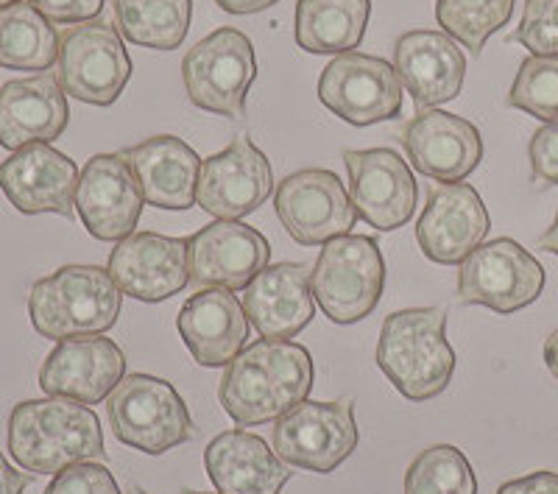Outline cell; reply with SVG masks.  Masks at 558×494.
Returning <instances> with one entry per match:
<instances>
[{
  "label": "cell",
  "mask_w": 558,
  "mask_h": 494,
  "mask_svg": "<svg viewBox=\"0 0 558 494\" xmlns=\"http://www.w3.org/2000/svg\"><path fill=\"white\" fill-rule=\"evenodd\" d=\"M508 107L536 121H558V57H527L508 89Z\"/></svg>",
  "instance_id": "d6a6232c"
},
{
  "label": "cell",
  "mask_w": 558,
  "mask_h": 494,
  "mask_svg": "<svg viewBox=\"0 0 558 494\" xmlns=\"http://www.w3.org/2000/svg\"><path fill=\"white\" fill-rule=\"evenodd\" d=\"M492 221L481 193L466 182L438 184L416 221V243L430 263H463L486 241Z\"/></svg>",
  "instance_id": "e0dca14e"
},
{
  "label": "cell",
  "mask_w": 558,
  "mask_h": 494,
  "mask_svg": "<svg viewBox=\"0 0 558 494\" xmlns=\"http://www.w3.org/2000/svg\"><path fill=\"white\" fill-rule=\"evenodd\" d=\"M68 123V96L51 73L14 79L0 87V146L9 152L32 143H53Z\"/></svg>",
  "instance_id": "d4e9b609"
},
{
  "label": "cell",
  "mask_w": 558,
  "mask_h": 494,
  "mask_svg": "<svg viewBox=\"0 0 558 494\" xmlns=\"http://www.w3.org/2000/svg\"><path fill=\"white\" fill-rule=\"evenodd\" d=\"M28 486V478L7 461V456L0 453V494H23Z\"/></svg>",
  "instance_id": "f35d334b"
},
{
  "label": "cell",
  "mask_w": 558,
  "mask_h": 494,
  "mask_svg": "<svg viewBox=\"0 0 558 494\" xmlns=\"http://www.w3.org/2000/svg\"><path fill=\"white\" fill-rule=\"evenodd\" d=\"M393 70L418 112L461 96L466 57L445 32H408L393 45Z\"/></svg>",
  "instance_id": "7402d4cb"
},
{
  "label": "cell",
  "mask_w": 558,
  "mask_h": 494,
  "mask_svg": "<svg viewBox=\"0 0 558 494\" xmlns=\"http://www.w3.org/2000/svg\"><path fill=\"white\" fill-rule=\"evenodd\" d=\"M0 191L23 216L57 213L73 218L78 168L51 143H32L0 165Z\"/></svg>",
  "instance_id": "ffe728a7"
},
{
  "label": "cell",
  "mask_w": 558,
  "mask_h": 494,
  "mask_svg": "<svg viewBox=\"0 0 558 494\" xmlns=\"http://www.w3.org/2000/svg\"><path fill=\"white\" fill-rule=\"evenodd\" d=\"M243 311L260 338H296L316 316L311 272L305 263H277L263 268L243 291Z\"/></svg>",
  "instance_id": "603a6c76"
},
{
  "label": "cell",
  "mask_w": 558,
  "mask_h": 494,
  "mask_svg": "<svg viewBox=\"0 0 558 494\" xmlns=\"http://www.w3.org/2000/svg\"><path fill=\"white\" fill-rule=\"evenodd\" d=\"M517 0H436V23L461 48L481 57L488 37L508 26Z\"/></svg>",
  "instance_id": "4dcf8cb0"
},
{
  "label": "cell",
  "mask_w": 558,
  "mask_h": 494,
  "mask_svg": "<svg viewBox=\"0 0 558 494\" xmlns=\"http://www.w3.org/2000/svg\"><path fill=\"white\" fill-rule=\"evenodd\" d=\"M118 32L151 51H177L191 32L193 0H112Z\"/></svg>",
  "instance_id": "f546056e"
},
{
  "label": "cell",
  "mask_w": 558,
  "mask_h": 494,
  "mask_svg": "<svg viewBox=\"0 0 558 494\" xmlns=\"http://www.w3.org/2000/svg\"><path fill=\"white\" fill-rule=\"evenodd\" d=\"M402 148L418 173L436 182H463L483 159L475 123L445 109H425L402 129Z\"/></svg>",
  "instance_id": "44dd1931"
},
{
  "label": "cell",
  "mask_w": 558,
  "mask_h": 494,
  "mask_svg": "<svg viewBox=\"0 0 558 494\" xmlns=\"http://www.w3.org/2000/svg\"><path fill=\"white\" fill-rule=\"evenodd\" d=\"M129 494H148V492H143V489H132V492Z\"/></svg>",
  "instance_id": "f6af8a7d"
},
{
  "label": "cell",
  "mask_w": 558,
  "mask_h": 494,
  "mask_svg": "<svg viewBox=\"0 0 558 494\" xmlns=\"http://www.w3.org/2000/svg\"><path fill=\"white\" fill-rule=\"evenodd\" d=\"M28 3L51 23H62V26H82L96 20L104 9V0H28Z\"/></svg>",
  "instance_id": "8d00e7d4"
},
{
  "label": "cell",
  "mask_w": 558,
  "mask_h": 494,
  "mask_svg": "<svg viewBox=\"0 0 558 494\" xmlns=\"http://www.w3.org/2000/svg\"><path fill=\"white\" fill-rule=\"evenodd\" d=\"M107 417L114 438L146 456H166L196 436L182 394L154 374H126L107 397Z\"/></svg>",
  "instance_id": "5b68a950"
},
{
  "label": "cell",
  "mask_w": 558,
  "mask_h": 494,
  "mask_svg": "<svg viewBox=\"0 0 558 494\" xmlns=\"http://www.w3.org/2000/svg\"><path fill=\"white\" fill-rule=\"evenodd\" d=\"M274 191V168L246 134L223 152L202 159L196 204L216 221H241L260 209Z\"/></svg>",
  "instance_id": "4fadbf2b"
},
{
  "label": "cell",
  "mask_w": 558,
  "mask_h": 494,
  "mask_svg": "<svg viewBox=\"0 0 558 494\" xmlns=\"http://www.w3.org/2000/svg\"><path fill=\"white\" fill-rule=\"evenodd\" d=\"M132 165L146 204L157 209H191L196 204L202 157L184 140L157 134L121 152Z\"/></svg>",
  "instance_id": "4316f807"
},
{
  "label": "cell",
  "mask_w": 558,
  "mask_h": 494,
  "mask_svg": "<svg viewBox=\"0 0 558 494\" xmlns=\"http://www.w3.org/2000/svg\"><path fill=\"white\" fill-rule=\"evenodd\" d=\"M45 494H123L114 475L101 461H82L62 469L48 483Z\"/></svg>",
  "instance_id": "e575fe53"
},
{
  "label": "cell",
  "mask_w": 558,
  "mask_h": 494,
  "mask_svg": "<svg viewBox=\"0 0 558 494\" xmlns=\"http://www.w3.org/2000/svg\"><path fill=\"white\" fill-rule=\"evenodd\" d=\"M218 9L229 14H257V12H266L271 9L277 0H216Z\"/></svg>",
  "instance_id": "ab89813d"
},
{
  "label": "cell",
  "mask_w": 558,
  "mask_h": 494,
  "mask_svg": "<svg viewBox=\"0 0 558 494\" xmlns=\"http://www.w3.org/2000/svg\"><path fill=\"white\" fill-rule=\"evenodd\" d=\"M9 456L34 475H57L82 461H104V431L96 411L62 397L14 406L7 431Z\"/></svg>",
  "instance_id": "7a4b0ae2"
},
{
  "label": "cell",
  "mask_w": 558,
  "mask_h": 494,
  "mask_svg": "<svg viewBox=\"0 0 558 494\" xmlns=\"http://www.w3.org/2000/svg\"><path fill=\"white\" fill-rule=\"evenodd\" d=\"M377 366L411 402H427L447 391L458 358L447 341L445 308H408L383 322Z\"/></svg>",
  "instance_id": "3957f363"
},
{
  "label": "cell",
  "mask_w": 558,
  "mask_h": 494,
  "mask_svg": "<svg viewBox=\"0 0 558 494\" xmlns=\"http://www.w3.org/2000/svg\"><path fill=\"white\" fill-rule=\"evenodd\" d=\"M179 336L198 366H229L246 349L248 318L243 302L227 288H198L182 304Z\"/></svg>",
  "instance_id": "cb8c5ba5"
},
{
  "label": "cell",
  "mask_w": 558,
  "mask_h": 494,
  "mask_svg": "<svg viewBox=\"0 0 558 494\" xmlns=\"http://www.w3.org/2000/svg\"><path fill=\"white\" fill-rule=\"evenodd\" d=\"M497 494H558V472L539 469V472H531L525 478L502 483Z\"/></svg>",
  "instance_id": "74e56055"
},
{
  "label": "cell",
  "mask_w": 558,
  "mask_h": 494,
  "mask_svg": "<svg viewBox=\"0 0 558 494\" xmlns=\"http://www.w3.org/2000/svg\"><path fill=\"white\" fill-rule=\"evenodd\" d=\"M545 366L550 369V374L558 381V327L553 329L550 338L545 341Z\"/></svg>",
  "instance_id": "60d3db41"
},
{
  "label": "cell",
  "mask_w": 558,
  "mask_h": 494,
  "mask_svg": "<svg viewBox=\"0 0 558 494\" xmlns=\"http://www.w3.org/2000/svg\"><path fill=\"white\" fill-rule=\"evenodd\" d=\"M514 43L531 57H558V0H525Z\"/></svg>",
  "instance_id": "836d02e7"
},
{
  "label": "cell",
  "mask_w": 558,
  "mask_h": 494,
  "mask_svg": "<svg viewBox=\"0 0 558 494\" xmlns=\"http://www.w3.org/2000/svg\"><path fill=\"white\" fill-rule=\"evenodd\" d=\"M343 165L357 218L377 232H393L411 221L416 213L418 184L400 154L391 148L343 152Z\"/></svg>",
  "instance_id": "5bb4252c"
},
{
  "label": "cell",
  "mask_w": 558,
  "mask_h": 494,
  "mask_svg": "<svg viewBox=\"0 0 558 494\" xmlns=\"http://www.w3.org/2000/svg\"><path fill=\"white\" fill-rule=\"evenodd\" d=\"M146 198L123 154L87 159L76 191V213L96 241L118 243L137 229Z\"/></svg>",
  "instance_id": "9a60e30c"
},
{
  "label": "cell",
  "mask_w": 558,
  "mask_h": 494,
  "mask_svg": "<svg viewBox=\"0 0 558 494\" xmlns=\"http://www.w3.org/2000/svg\"><path fill=\"white\" fill-rule=\"evenodd\" d=\"M547 282L542 266L525 246L511 238L481 243L458 268V302L483 304L508 316L542 297Z\"/></svg>",
  "instance_id": "9c48e42d"
},
{
  "label": "cell",
  "mask_w": 558,
  "mask_h": 494,
  "mask_svg": "<svg viewBox=\"0 0 558 494\" xmlns=\"http://www.w3.org/2000/svg\"><path fill=\"white\" fill-rule=\"evenodd\" d=\"M257 79L254 45L238 28H216L182 59L184 93L198 109L243 118L246 96Z\"/></svg>",
  "instance_id": "52a82bcc"
},
{
  "label": "cell",
  "mask_w": 558,
  "mask_h": 494,
  "mask_svg": "<svg viewBox=\"0 0 558 494\" xmlns=\"http://www.w3.org/2000/svg\"><path fill=\"white\" fill-rule=\"evenodd\" d=\"M402 82L380 57L349 51L332 59L318 79V101L352 126L393 121L402 112Z\"/></svg>",
  "instance_id": "8fae6325"
},
{
  "label": "cell",
  "mask_w": 558,
  "mask_h": 494,
  "mask_svg": "<svg viewBox=\"0 0 558 494\" xmlns=\"http://www.w3.org/2000/svg\"><path fill=\"white\" fill-rule=\"evenodd\" d=\"M533 182L558 184V121L536 129L527 146Z\"/></svg>",
  "instance_id": "d590c367"
},
{
  "label": "cell",
  "mask_w": 558,
  "mask_h": 494,
  "mask_svg": "<svg viewBox=\"0 0 558 494\" xmlns=\"http://www.w3.org/2000/svg\"><path fill=\"white\" fill-rule=\"evenodd\" d=\"M59 59V34L39 9L26 0L0 9V68L43 70Z\"/></svg>",
  "instance_id": "f1b7e54d"
},
{
  "label": "cell",
  "mask_w": 558,
  "mask_h": 494,
  "mask_svg": "<svg viewBox=\"0 0 558 494\" xmlns=\"http://www.w3.org/2000/svg\"><path fill=\"white\" fill-rule=\"evenodd\" d=\"M12 3H17V0H0V9H7V7H12Z\"/></svg>",
  "instance_id": "7bdbcfd3"
},
{
  "label": "cell",
  "mask_w": 558,
  "mask_h": 494,
  "mask_svg": "<svg viewBox=\"0 0 558 494\" xmlns=\"http://www.w3.org/2000/svg\"><path fill=\"white\" fill-rule=\"evenodd\" d=\"M182 494H207V492H196V489H184Z\"/></svg>",
  "instance_id": "ee69618b"
},
{
  "label": "cell",
  "mask_w": 558,
  "mask_h": 494,
  "mask_svg": "<svg viewBox=\"0 0 558 494\" xmlns=\"http://www.w3.org/2000/svg\"><path fill=\"white\" fill-rule=\"evenodd\" d=\"M361 433L355 406L343 402H299L274 422V453L291 469L330 475L357 450Z\"/></svg>",
  "instance_id": "30bf717a"
},
{
  "label": "cell",
  "mask_w": 558,
  "mask_h": 494,
  "mask_svg": "<svg viewBox=\"0 0 558 494\" xmlns=\"http://www.w3.org/2000/svg\"><path fill=\"white\" fill-rule=\"evenodd\" d=\"M372 14V0H299L293 39L305 53L341 57L355 51Z\"/></svg>",
  "instance_id": "83f0119b"
},
{
  "label": "cell",
  "mask_w": 558,
  "mask_h": 494,
  "mask_svg": "<svg viewBox=\"0 0 558 494\" xmlns=\"http://www.w3.org/2000/svg\"><path fill=\"white\" fill-rule=\"evenodd\" d=\"M191 282L198 288L246 291L271 261V243L241 221H213L187 238Z\"/></svg>",
  "instance_id": "d6986e66"
},
{
  "label": "cell",
  "mask_w": 558,
  "mask_h": 494,
  "mask_svg": "<svg viewBox=\"0 0 558 494\" xmlns=\"http://www.w3.org/2000/svg\"><path fill=\"white\" fill-rule=\"evenodd\" d=\"M123 308L121 288L101 266H62L34 282L28 316L34 329L51 341L104 336L118 324Z\"/></svg>",
  "instance_id": "277c9868"
},
{
  "label": "cell",
  "mask_w": 558,
  "mask_h": 494,
  "mask_svg": "<svg viewBox=\"0 0 558 494\" xmlns=\"http://www.w3.org/2000/svg\"><path fill=\"white\" fill-rule=\"evenodd\" d=\"M539 246L545 249V252L556 254L558 257V213H556V221H553V227H547V232L539 238Z\"/></svg>",
  "instance_id": "b9f144b4"
},
{
  "label": "cell",
  "mask_w": 558,
  "mask_h": 494,
  "mask_svg": "<svg viewBox=\"0 0 558 494\" xmlns=\"http://www.w3.org/2000/svg\"><path fill=\"white\" fill-rule=\"evenodd\" d=\"M313 299L332 324H355L375 313L386 288V257L366 234L324 243L311 272Z\"/></svg>",
  "instance_id": "8992f818"
},
{
  "label": "cell",
  "mask_w": 558,
  "mask_h": 494,
  "mask_svg": "<svg viewBox=\"0 0 558 494\" xmlns=\"http://www.w3.org/2000/svg\"><path fill=\"white\" fill-rule=\"evenodd\" d=\"M126 377L123 349L104 336H82L59 341L39 369V388L48 397H62L98 406Z\"/></svg>",
  "instance_id": "ac0fdd59"
},
{
  "label": "cell",
  "mask_w": 558,
  "mask_h": 494,
  "mask_svg": "<svg viewBox=\"0 0 558 494\" xmlns=\"http://www.w3.org/2000/svg\"><path fill=\"white\" fill-rule=\"evenodd\" d=\"M313 358L296 341L260 338L223 372L218 399L238 427L277 422L313 391Z\"/></svg>",
  "instance_id": "6da1fadb"
},
{
  "label": "cell",
  "mask_w": 558,
  "mask_h": 494,
  "mask_svg": "<svg viewBox=\"0 0 558 494\" xmlns=\"http://www.w3.org/2000/svg\"><path fill=\"white\" fill-rule=\"evenodd\" d=\"M274 209L299 246H324L352 232L357 224L343 182L324 168H305L282 179L274 193Z\"/></svg>",
  "instance_id": "7c38bea8"
},
{
  "label": "cell",
  "mask_w": 558,
  "mask_h": 494,
  "mask_svg": "<svg viewBox=\"0 0 558 494\" xmlns=\"http://www.w3.org/2000/svg\"><path fill=\"white\" fill-rule=\"evenodd\" d=\"M107 272L123 297L162 302L191 286V257L184 238L159 232H134L114 243Z\"/></svg>",
  "instance_id": "2e32d148"
},
{
  "label": "cell",
  "mask_w": 558,
  "mask_h": 494,
  "mask_svg": "<svg viewBox=\"0 0 558 494\" xmlns=\"http://www.w3.org/2000/svg\"><path fill=\"white\" fill-rule=\"evenodd\" d=\"M204 469L218 494H279L293 475L266 438L241 427L218 433L207 444Z\"/></svg>",
  "instance_id": "484cf974"
},
{
  "label": "cell",
  "mask_w": 558,
  "mask_h": 494,
  "mask_svg": "<svg viewBox=\"0 0 558 494\" xmlns=\"http://www.w3.org/2000/svg\"><path fill=\"white\" fill-rule=\"evenodd\" d=\"M57 79L64 96L93 107H112L132 79V59L121 32L104 20H89L59 37Z\"/></svg>",
  "instance_id": "ba28073f"
},
{
  "label": "cell",
  "mask_w": 558,
  "mask_h": 494,
  "mask_svg": "<svg viewBox=\"0 0 558 494\" xmlns=\"http://www.w3.org/2000/svg\"><path fill=\"white\" fill-rule=\"evenodd\" d=\"M405 494H477V478L456 444H433L408 467Z\"/></svg>",
  "instance_id": "1f68e13d"
}]
</instances>
